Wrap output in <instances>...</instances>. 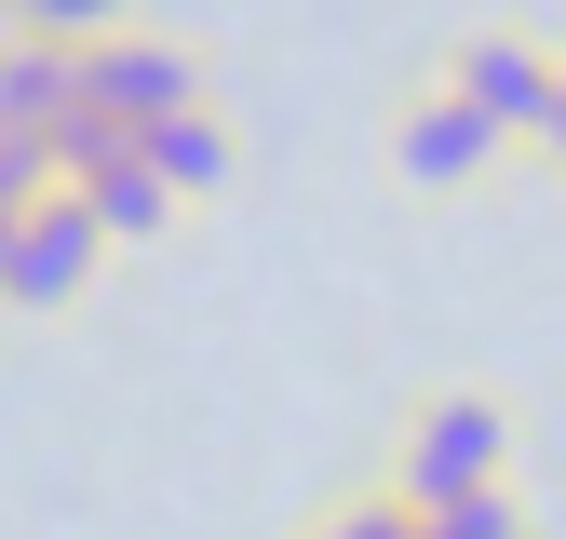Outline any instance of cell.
I'll return each instance as SVG.
<instances>
[{
  "label": "cell",
  "instance_id": "obj_1",
  "mask_svg": "<svg viewBox=\"0 0 566 539\" xmlns=\"http://www.w3.org/2000/svg\"><path fill=\"white\" fill-rule=\"evenodd\" d=\"M513 445H526V419H513L485 378H459V391H418V404H405L378 486H391L405 512H446V499H472V486H513Z\"/></svg>",
  "mask_w": 566,
  "mask_h": 539
},
{
  "label": "cell",
  "instance_id": "obj_2",
  "mask_svg": "<svg viewBox=\"0 0 566 539\" xmlns=\"http://www.w3.org/2000/svg\"><path fill=\"white\" fill-rule=\"evenodd\" d=\"M82 108H95V121H122V135H149V121L202 108V54H189V41H163V28H108V41L82 54Z\"/></svg>",
  "mask_w": 566,
  "mask_h": 539
},
{
  "label": "cell",
  "instance_id": "obj_3",
  "mask_svg": "<svg viewBox=\"0 0 566 539\" xmlns=\"http://www.w3.org/2000/svg\"><path fill=\"white\" fill-rule=\"evenodd\" d=\"M432 82H446L485 135H500V149H526L539 108H553V41H526V28H472V41L432 67Z\"/></svg>",
  "mask_w": 566,
  "mask_h": 539
},
{
  "label": "cell",
  "instance_id": "obj_4",
  "mask_svg": "<svg viewBox=\"0 0 566 539\" xmlns=\"http://www.w3.org/2000/svg\"><path fill=\"white\" fill-rule=\"evenodd\" d=\"M95 270H108V243H95V216H82V189H54V202L14 216V243H0V310H67Z\"/></svg>",
  "mask_w": 566,
  "mask_h": 539
},
{
  "label": "cell",
  "instance_id": "obj_5",
  "mask_svg": "<svg viewBox=\"0 0 566 539\" xmlns=\"http://www.w3.org/2000/svg\"><path fill=\"white\" fill-rule=\"evenodd\" d=\"M485 162H500V135H485L446 82H418V95L391 108V176H405V189H432V202H446V189H472Z\"/></svg>",
  "mask_w": 566,
  "mask_h": 539
},
{
  "label": "cell",
  "instance_id": "obj_6",
  "mask_svg": "<svg viewBox=\"0 0 566 539\" xmlns=\"http://www.w3.org/2000/svg\"><path fill=\"white\" fill-rule=\"evenodd\" d=\"M135 162H149L176 202H217V189H230V162H243V135H230V108H217V95H202V108H176V121L135 135Z\"/></svg>",
  "mask_w": 566,
  "mask_h": 539
},
{
  "label": "cell",
  "instance_id": "obj_7",
  "mask_svg": "<svg viewBox=\"0 0 566 539\" xmlns=\"http://www.w3.org/2000/svg\"><path fill=\"white\" fill-rule=\"evenodd\" d=\"M67 108H82V54H54V41H14V28H0V135H54Z\"/></svg>",
  "mask_w": 566,
  "mask_h": 539
},
{
  "label": "cell",
  "instance_id": "obj_8",
  "mask_svg": "<svg viewBox=\"0 0 566 539\" xmlns=\"http://www.w3.org/2000/svg\"><path fill=\"white\" fill-rule=\"evenodd\" d=\"M82 216H95V243L122 256V243H163V230L189 216V202H176V189H163L149 162H135V149H122V162H95V176H82Z\"/></svg>",
  "mask_w": 566,
  "mask_h": 539
},
{
  "label": "cell",
  "instance_id": "obj_9",
  "mask_svg": "<svg viewBox=\"0 0 566 539\" xmlns=\"http://www.w3.org/2000/svg\"><path fill=\"white\" fill-rule=\"evenodd\" d=\"M0 28H14V41H54V54H95L122 28V0H0Z\"/></svg>",
  "mask_w": 566,
  "mask_h": 539
},
{
  "label": "cell",
  "instance_id": "obj_10",
  "mask_svg": "<svg viewBox=\"0 0 566 539\" xmlns=\"http://www.w3.org/2000/svg\"><path fill=\"white\" fill-rule=\"evenodd\" d=\"M432 539H539V512H526V486H472V499H446V512H418Z\"/></svg>",
  "mask_w": 566,
  "mask_h": 539
},
{
  "label": "cell",
  "instance_id": "obj_11",
  "mask_svg": "<svg viewBox=\"0 0 566 539\" xmlns=\"http://www.w3.org/2000/svg\"><path fill=\"white\" fill-rule=\"evenodd\" d=\"M526 149H539V162L566 176V54H553V108H539V135H526Z\"/></svg>",
  "mask_w": 566,
  "mask_h": 539
},
{
  "label": "cell",
  "instance_id": "obj_12",
  "mask_svg": "<svg viewBox=\"0 0 566 539\" xmlns=\"http://www.w3.org/2000/svg\"><path fill=\"white\" fill-rule=\"evenodd\" d=\"M0 243H14V216H0Z\"/></svg>",
  "mask_w": 566,
  "mask_h": 539
},
{
  "label": "cell",
  "instance_id": "obj_13",
  "mask_svg": "<svg viewBox=\"0 0 566 539\" xmlns=\"http://www.w3.org/2000/svg\"><path fill=\"white\" fill-rule=\"evenodd\" d=\"M297 539H311V526H297Z\"/></svg>",
  "mask_w": 566,
  "mask_h": 539
}]
</instances>
